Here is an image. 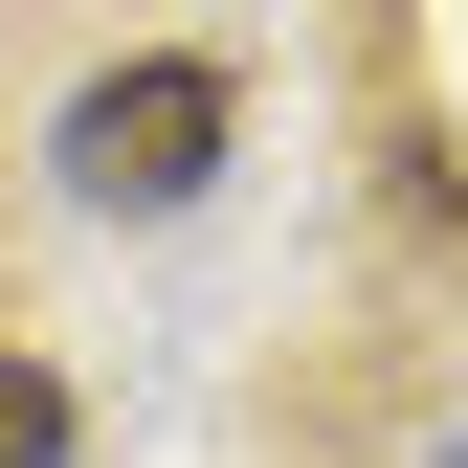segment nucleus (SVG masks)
I'll return each mask as SVG.
<instances>
[{
  "label": "nucleus",
  "mask_w": 468,
  "mask_h": 468,
  "mask_svg": "<svg viewBox=\"0 0 468 468\" xmlns=\"http://www.w3.org/2000/svg\"><path fill=\"white\" fill-rule=\"evenodd\" d=\"M45 179H68V201H112V223H179V201L223 179V68H201V45L90 68V90H68V134H45Z\"/></svg>",
  "instance_id": "1"
},
{
  "label": "nucleus",
  "mask_w": 468,
  "mask_h": 468,
  "mask_svg": "<svg viewBox=\"0 0 468 468\" xmlns=\"http://www.w3.org/2000/svg\"><path fill=\"white\" fill-rule=\"evenodd\" d=\"M0 468H68V379L45 357H0Z\"/></svg>",
  "instance_id": "2"
}]
</instances>
